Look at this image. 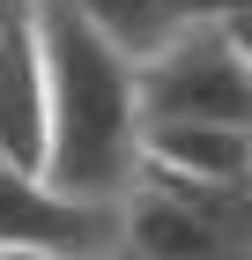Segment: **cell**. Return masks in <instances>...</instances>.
I'll return each mask as SVG.
<instances>
[{
  "mask_svg": "<svg viewBox=\"0 0 252 260\" xmlns=\"http://www.w3.org/2000/svg\"><path fill=\"white\" fill-rule=\"evenodd\" d=\"M193 8H215V0H193Z\"/></svg>",
  "mask_w": 252,
  "mask_h": 260,
  "instance_id": "cell-12",
  "label": "cell"
},
{
  "mask_svg": "<svg viewBox=\"0 0 252 260\" xmlns=\"http://www.w3.org/2000/svg\"><path fill=\"white\" fill-rule=\"evenodd\" d=\"M0 245H45V253H67V260L119 253V208L67 201L52 179L0 164Z\"/></svg>",
  "mask_w": 252,
  "mask_h": 260,
  "instance_id": "cell-4",
  "label": "cell"
},
{
  "mask_svg": "<svg viewBox=\"0 0 252 260\" xmlns=\"http://www.w3.org/2000/svg\"><path fill=\"white\" fill-rule=\"evenodd\" d=\"M38 45L52 82V164L45 179L67 201L119 208L149 164V112H141V60H126L97 22L38 0Z\"/></svg>",
  "mask_w": 252,
  "mask_h": 260,
  "instance_id": "cell-1",
  "label": "cell"
},
{
  "mask_svg": "<svg viewBox=\"0 0 252 260\" xmlns=\"http://www.w3.org/2000/svg\"><path fill=\"white\" fill-rule=\"evenodd\" d=\"M193 186H252V126H149V164Z\"/></svg>",
  "mask_w": 252,
  "mask_h": 260,
  "instance_id": "cell-6",
  "label": "cell"
},
{
  "mask_svg": "<svg viewBox=\"0 0 252 260\" xmlns=\"http://www.w3.org/2000/svg\"><path fill=\"white\" fill-rule=\"evenodd\" d=\"M59 8H75L82 22H97L126 60H156V52L200 15L193 0H59Z\"/></svg>",
  "mask_w": 252,
  "mask_h": 260,
  "instance_id": "cell-7",
  "label": "cell"
},
{
  "mask_svg": "<svg viewBox=\"0 0 252 260\" xmlns=\"http://www.w3.org/2000/svg\"><path fill=\"white\" fill-rule=\"evenodd\" d=\"M89 260H119V253H89Z\"/></svg>",
  "mask_w": 252,
  "mask_h": 260,
  "instance_id": "cell-11",
  "label": "cell"
},
{
  "mask_svg": "<svg viewBox=\"0 0 252 260\" xmlns=\"http://www.w3.org/2000/svg\"><path fill=\"white\" fill-rule=\"evenodd\" d=\"M215 22L230 30V45L245 52V67H252V0H215Z\"/></svg>",
  "mask_w": 252,
  "mask_h": 260,
  "instance_id": "cell-8",
  "label": "cell"
},
{
  "mask_svg": "<svg viewBox=\"0 0 252 260\" xmlns=\"http://www.w3.org/2000/svg\"><path fill=\"white\" fill-rule=\"evenodd\" d=\"M0 164L38 171L52 164V82H45V45H38V8L15 38L0 45Z\"/></svg>",
  "mask_w": 252,
  "mask_h": 260,
  "instance_id": "cell-5",
  "label": "cell"
},
{
  "mask_svg": "<svg viewBox=\"0 0 252 260\" xmlns=\"http://www.w3.org/2000/svg\"><path fill=\"white\" fill-rule=\"evenodd\" d=\"M0 260H67V253H45V245H0Z\"/></svg>",
  "mask_w": 252,
  "mask_h": 260,
  "instance_id": "cell-10",
  "label": "cell"
},
{
  "mask_svg": "<svg viewBox=\"0 0 252 260\" xmlns=\"http://www.w3.org/2000/svg\"><path fill=\"white\" fill-rule=\"evenodd\" d=\"M119 260H126V253H119Z\"/></svg>",
  "mask_w": 252,
  "mask_h": 260,
  "instance_id": "cell-13",
  "label": "cell"
},
{
  "mask_svg": "<svg viewBox=\"0 0 252 260\" xmlns=\"http://www.w3.org/2000/svg\"><path fill=\"white\" fill-rule=\"evenodd\" d=\"M141 112L149 126H252V67L215 8H200L156 60H141Z\"/></svg>",
  "mask_w": 252,
  "mask_h": 260,
  "instance_id": "cell-3",
  "label": "cell"
},
{
  "mask_svg": "<svg viewBox=\"0 0 252 260\" xmlns=\"http://www.w3.org/2000/svg\"><path fill=\"white\" fill-rule=\"evenodd\" d=\"M126 260H252V186H193L141 171L119 201Z\"/></svg>",
  "mask_w": 252,
  "mask_h": 260,
  "instance_id": "cell-2",
  "label": "cell"
},
{
  "mask_svg": "<svg viewBox=\"0 0 252 260\" xmlns=\"http://www.w3.org/2000/svg\"><path fill=\"white\" fill-rule=\"evenodd\" d=\"M30 8H38V0H0V45H8L22 22H30Z\"/></svg>",
  "mask_w": 252,
  "mask_h": 260,
  "instance_id": "cell-9",
  "label": "cell"
}]
</instances>
